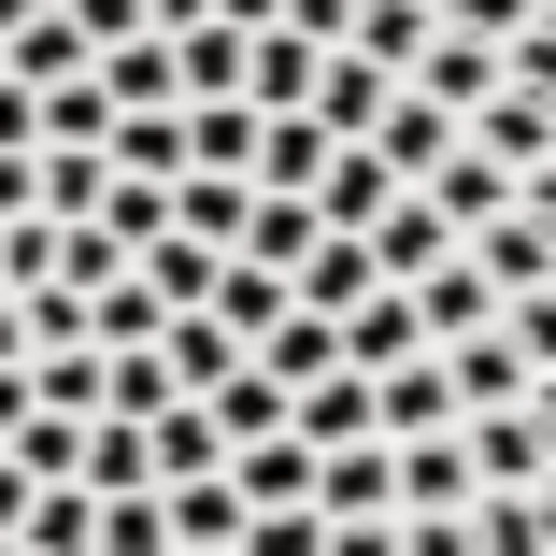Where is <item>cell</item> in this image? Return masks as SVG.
Wrapping results in <instances>:
<instances>
[{
  "instance_id": "obj_1",
  "label": "cell",
  "mask_w": 556,
  "mask_h": 556,
  "mask_svg": "<svg viewBox=\"0 0 556 556\" xmlns=\"http://www.w3.org/2000/svg\"><path fill=\"white\" fill-rule=\"evenodd\" d=\"M0 556H556V0H0Z\"/></svg>"
}]
</instances>
